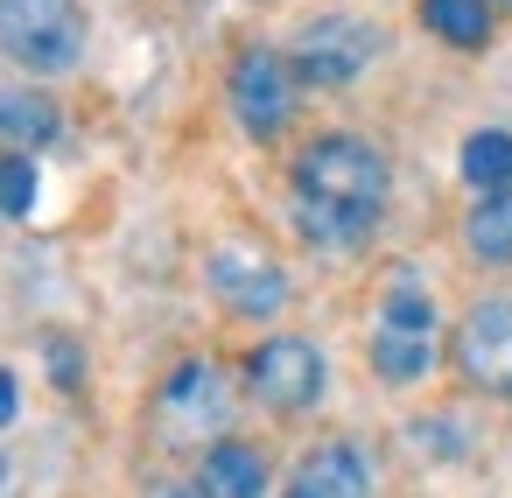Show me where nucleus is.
<instances>
[{"label": "nucleus", "instance_id": "412c9836", "mask_svg": "<svg viewBox=\"0 0 512 498\" xmlns=\"http://www.w3.org/2000/svg\"><path fill=\"white\" fill-rule=\"evenodd\" d=\"M505 8H512V0H505Z\"/></svg>", "mask_w": 512, "mask_h": 498}, {"label": "nucleus", "instance_id": "2eb2a0df", "mask_svg": "<svg viewBox=\"0 0 512 498\" xmlns=\"http://www.w3.org/2000/svg\"><path fill=\"white\" fill-rule=\"evenodd\" d=\"M428 365H435V344H428V337L386 330V323H379V337H372V372H379L386 386H414Z\"/></svg>", "mask_w": 512, "mask_h": 498}, {"label": "nucleus", "instance_id": "aec40b11", "mask_svg": "<svg viewBox=\"0 0 512 498\" xmlns=\"http://www.w3.org/2000/svg\"><path fill=\"white\" fill-rule=\"evenodd\" d=\"M15 407H22V386H15V372H0V428L15 421Z\"/></svg>", "mask_w": 512, "mask_h": 498}, {"label": "nucleus", "instance_id": "20e7f679", "mask_svg": "<svg viewBox=\"0 0 512 498\" xmlns=\"http://www.w3.org/2000/svg\"><path fill=\"white\" fill-rule=\"evenodd\" d=\"M295 92H302V78H295V64H288L281 50H267V43H246V50L232 57L225 99H232V113H239V127H246L253 141H274V134L288 127V113H295Z\"/></svg>", "mask_w": 512, "mask_h": 498}, {"label": "nucleus", "instance_id": "f8f14e48", "mask_svg": "<svg viewBox=\"0 0 512 498\" xmlns=\"http://www.w3.org/2000/svg\"><path fill=\"white\" fill-rule=\"evenodd\" d=\"M57 106H50V92H36V85H15V92H0V141H15V155L22 148H43V141H57Z\"/></svg>", "mask_w": 512, "mask_h": 498}, {"label": "nucleus", "instance_id": "f03ea898", "mask_svg": "<svg viewBox=\"0 0 512 498\" xmlns=\"http://www.w3.org/2000/svg\"><path fill=\"white\" fill-rule=\"evenodd\" d=\"M85 50V8L78 0H0V57L50 78L71 71Z\"/></svg>", "mask_w": 512, "mask_h": 498}, {"label": "nucleus", "instance_id": "9b49d317", "mask_svg": "<svg viewBox=\"0 0 512 498\" xmlns=\"http://www.w3.org/2000/svg\"><path fill=\"white\" fill-rule=\"evenodd\" d=\"M463 246L477 267H505L512 260V183L505 190H484L463 218Z\"/></svg>", "mask_w": 512, "mask_h": 498}, {"label": "nucleus", "instance_id": "6ab92c4d", "mask_svg": "<svg viewBox=\"0 0 512 498\" xmlns=\"http://www.w3.org/2000/svg\"><path fill=\"white\" fill-rule=\"evenodd\" d=\"M50 358H57V386H78V351H71L64 337L50 344Z\"/></svg>", "mask_w": 512, "mask_h": 498}, {"label": "nucleus", "instance_id": "a211bd4d", "mask_svg": "<svg viewBox=\"0 0 512 498\" xmlns=\"http://www.w3.org/2000/svg\"><path fill=\"white\" fill-rule=\"evenodd\" d=\"M36 204V162L29 155H0V211L22 218Z\"/></svg>", "mask_w": 512, "mask_h": 498}, {"label": "nucleus", "instance_id": "0eeeda50", "mask_svg": "<svg viewBox=\"0 0 512 498\" xmlns=\"http://www.w3.org/2000/svg\"><path fill=\"white\" fill-rule=\"evenodd\" d=\"M456 372L477 393H512V302L484 295L456 323Z\"/></svg>", "mask_w": 512, "mask_h": 498}, {"label": "nucleus", "instance_id": "4468645a", "mask_svg": "<svg viewBox=\"0 0 512 498\" xmlns=\"http://www.w3.org/2000/svg\"><path fill=\"white\" fill-rule=\"evenodd\" d=\"M372 225H379V218H358V211H330V204H302V197H295V232H302L316 253H351V246L372 239Z\"/></svg>", "mask_w": 512, "mask_h": 498}, {"label": "nucleus", "instance_id": "f257e3e1", "mask_svg": "<svg viewBox=\"0 0 512 498\" xmlns=\"http://www.w3.org/2000/svg\"><path fill=\"white\" fill-rule=\"evenodd\" d=\"M295 197L302 204H330V211L379 218V204H386V155L365 134H316L295 155Z\"/></svg>", "mask_w": 512, "mask_h": 498}, {"label": "nucleus", "instance_id": "6e6552de", "mask_svg": "<svg viewBox=\"0 0 512 498\" xmlns=\"http://www.w3.org/2000/svg\"><path fill=\"white\" fill-rule=\"evenodd\" d=\"M204 281H211V295H218L232 316H274V309L288 302V274H281V260L260 253V246H218V253L204 260Z\"/></svg>", "mask_w": 512, "mask_h": 498}, {"label": "nucleus", "instance_id": "39448f33", "mask_svg": "<svg viewBox=\"0 0 512 498\" xmlns=\"http://www.w3.org/2000/svg\"><path fill=\"white\" fill-rule=\"evenodd\" d=\"M372 57H379V29L358 22V15H316L288 50V64L309 92H344Z\"/></svg>", "mask_w": 512, "mask_h": 498}, {"label": "nucleus", "instance_id": "9d476101", "mask_svg": "<svg viewBox=\"0 0 512 498\" xmlns=\"http://www.w3.org/2000/svg\"><path fill=\"white\" fill-rule=\"evenodd\" d=\"M190 484L204 498H267V456L253 442H239V435H218V442H204Z\"/></svg>", "mask_w": 512, "mask_h": 498}, {"label": "nucleus", "instance_id": "ddd939ff", "mask_svg": "<svg viewBox=\"0 0 512 498\" xmlns=\"http://www.w3.org/2000/svg\"><path fill=\"white\" fill-rule=\"evenodd\" d=\"M421 29L442 36L449 50H484L491 43V0H414Z\"/></svg>", "mask_w": 512, "mask_h": 498}, {"label": "nucleus", "instance_id": "f3484780", "mask_svg": "<svg viewBox=\"0 0 512 498\" xmlns=\"http://www.w3.org/2000/svg\"><path fill=\"white\" fill-rule=\"evenodd\" d=\"M379 316H386V330H414V337H428V330H435V302H428L421 288H407V281L379 302Z\"/></svg>", "mask_w": 512, "mask_h": 498}, {"label": "nucleus", "instance_id": "423d86ee", "mask_svg": "<svg viewBox=\"0 0 512 498\" xmlns=\"http://www.w3.org/2000/svg\"><path fill=\"white\" fill-rule=\"evenodd\" d=\"M246 393L267 407V414H302L323 400V351L309 337H267L246 351Z\"/></svg>", "mask_w": 512, "mask_h": 498}, {"label": "nucleus", "instance_id": "7ed1b4c3", "mask_svg": "<svg viewBox=\"0 0 512 498\" xmlns=\"http://www.w3.org/2000/svg\"><path fill=\"white\" fill-rule=\"evenodd\" d=\"M232 421V379L218 358H183L162 393H155V428L162 442H218Z\"/></svg>", "mask_w": 512, "mask_h": 498}, {"label": "nucleus", "instance_id": "dca6fc26", "mask_svg": "<svg viewBox=\"0 0 512 498\" xmlns=\"http://www.w3.org/2000/svg\"><path fill=\"white\" fill-rule=\"evenodd\" d=\"M463 183L470 190H505L512 183V134L505 127H477L463 141Z\"/></svg>", "mask_w": 512, "mask_h": 498}, {"label": "nucleus", "instance_id": "1a4fd4ad", "mask_svg": "<svg viewBox=\"0 0 512 498\" xmlns=\"http://www.w3.org/2000/svg\"><path fill=\"white\" fill-rule=\"evenodd\" d=\"M281 498H372V463L358 442H316L295 470Z\"/></svg>", "mask_w": 512, "mask_h": 498}]
</instances>
